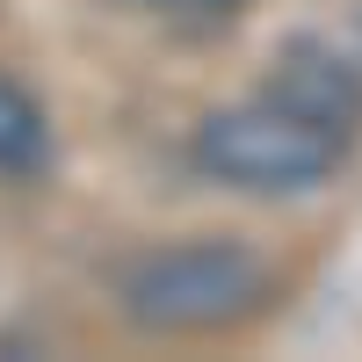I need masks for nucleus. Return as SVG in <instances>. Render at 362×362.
<instances>
[{"label":"nucleus","instance_id":"f257e3e1","mask_svg":"<svg viewBox=\"0 0 362 362\" xmlns=\"http://www.w3.org/2000/svg\"><path fill=\"white\" fill-rule=\"evenodd\" d=\"M276 297L268 268L247 239H181L153 247L116 276V305L145 334H218V326L254 319Z\"/></svg>","mask_w":362,"mask_h":362},{"label":"nucleus","instance_id":"f03ea898","mask_svg":"<svg viewBox=\"0 0 362 362\" xmlns=\"http://www.w3.org/2000/svg\"><path fill=\"white\" fill-rule=\"evenodd\" d=\"M189 153L210 181H232V189H254V196H290V189H319L341 167L348 138L261 87L254 102L210 109L189 138Z\"/></svg>","mask_w":362,"mask_h":362},{"label":"nucleus","instance_id":"7ed1b4c3","mask_svg":"<svg viewBox=\"0 0 362 362\" xmlns=\"http://www.w3.org/2000/svg\"><path fill=\"white\" fill-rule=\"evenodd\" d=\"M268 95L305 109L312 124L341 131V138H355V124H362V73L326 44H290L276 58V73H268Z\"/></svg>","mask_w":362,"mask_h":362},{"label":"nucleus","instance_id":"20e7f679","mask_svg":"<svg viewBox=\"0 0 362 362\" xmlns=\"http://www.w3.org/2000/svg\"><path fill=\"white\" fill-rule=\"evenodd\" d=\"M51 167V124L44 102L15 73H0V181H37Z\"/></svg>","mask_w":362,"mask_h":362},{"label":"nucleus","instance_id":"39448f33","mask_svg":"<svg viewBox=\"0 0 362 362\" xmlns=\"http://www.w3.org/2000/svg\"><path fill=\"white\" fill-rule=\"evenodd\" d=\"M145 8H174V15H232L247 0H145Z\"/></svg>","mask_w":362,"mask_h":362}]
</instances>
